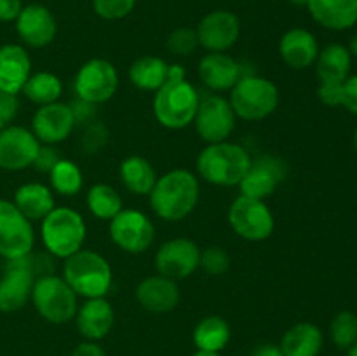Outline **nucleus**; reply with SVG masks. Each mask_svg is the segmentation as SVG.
Returning <instances> with one entry per match:
<instances>
[{"mask_svg":"<svg viewBox=\"0 0 357 356\" xmlns=\"http://www.w3.org/2000/svg\"><path fill=\"white\" fill-rule=\"evenodd\" d=\"M201 264V248L188 237H174L160 244L155 253V269L160 276L185 279L197 271Z\"/></svg>","mask_w":357,"mask_h":356,"instance_id":"14","label":"nucleus"},{"mask_svg":"<svg viewBox=\"0 0 357 356\" xmlns=\"http://www.w3.org/2000/svg\"><path fill=\"white\" fill-rule=\"evenodd\" d=\"M138 0H93L94 13L107 21H117L131 14Z\"/></svg>","mask_w":357,"mask_h":356,"instance_id":"38","label":"nucleus"},{"mask_svg":"<svg viewBox=\"0 0 357 356\" xmlns=\"http://www.w3.org/2000/svg\"><path fill=\"white\" fill-rule=\"evenodd\" d=\"M342 107L347 108L351 114L357 115V73L349 75L344 82V98H342Z\"/></svg>","mask_w":357,"mask_h":356,"instance_id":"43","label":"nucleus"},{"mask_svg":"<svg viewBox=\"0 0 357 356\" xmlns=\"http://www.w3.org/2000/svg\"><path fill=\"white\" fill-rule=\"evenodd\" d=\"M307 9L328 30L345 31L357 23V0H309Z\"/></svg>","mask_w":357,"mask_h":356,"instance_id":"25","label":"nucleus"},{"mask_svg":"<svg viewBox=\"0 0 357 356\" xmlns=\"http://www.w3.org/2000/svg\"><path fill=\"white\" fill-rule=\"evenodd\" d=\"M187 79V72L181 65H169L167 66V80H183Z\"/></svg>","mask_w":357,"mask_h":356,"instance_id":"48","label":"nucleus"},{"mask_svg":"<svg viewBox=\"0 0 357 356\" xmlns=\"http://www.w3.org/2000/svg\"><path fill=\"white\" fill-rule=\"evenodd\" d=\"M31 302L37 313L52 325H63L73 320L79 309V295L70 288L63 276H40L35 279Z\"/></svg>","mask_w":357,"mask_h":356,"instance_id":"7","label":"nucleus"},{"mask_svg":"<svg viewBox=\"0 0 357 356\" xmlns=\"http://www.w3.org/2000/svg\"><path fill=\"white\" fill-rule=\"evenodd\" d=\"M236 114L230 101L220 94H206L199 100L194 124L197 135L208 143L227 142L236 129Z\"/></svg>","mask_w":357,"mask_h":356,"instance_id":"10","label":"nucleus"},{"mask_svg":"<svg viewBox=\"0 0 357 356\" xmlns=\"http://www.w3.org/2000/svg\"><path fill=\"white\" fill-rule=\"evenodd\" d=\"M199 45L208 52H225L241 35L239 17L230 10H213L206 14L197 27Z\"/></svg>","mask_w":357,"mask_h":356,"instance_id":"17","label":"nucleus"},{"mask_svg":"<svg viewBox=\"0 0 357 356\" xmlns=\"http://www.w3.org/2000/svg\"><path fill=\"white\" fill-rule=\"evenodd\" d=\"M40 142L37 136L21 126H7L0 131V168L20 171L33 166Z\"/></svg>","mask_w":357,"mask_h":356,"instance_id":"15","label":"nucleus"},{"mask_svg":"<svg viewBox=\"0 0 357 356\" xmlns=\"http://www.w3.org/2000/svg\"><path fill=\"white\" fill-rule=\"evenodd\" d=\"M23 93L31 103L42 107V105L54 103L59 100L63 93V82L52 72L31 73L23 86Z\"/></svg>","mask_w":357,"mask_h":356,"instance_id":"32","label":"nucleus"},{"mask_svg":"<svg viewBox=\"0 0 357 356\" xmlns=\"http://www.w3.org/2000/svg\"><path fill=\"white\" fill-rule=\"evenodd\" d=\"M289 3H293V6H298V7H307V2L309 0H288Z\"/></svg>","mask_w":357,"mask_h":356,"instance_id":"51","label":"nucleus"},{"mask_svg":"<svg viewBox=\"0 0 357 356\" xmlns=\"http://www.w3.org/2000/svg\"><path fill=\"white\" fill-rule=\"evenodd\" d=\"M75 325L79 334L86 341H101L112 332L115 321V313L112 304L105 297L86 299V302L77 309Z\"/></svg>","mask_w":357,"mask_h":356,"instance_id":"20","label":"nucleus"},{"mask_svg":"<svg viewBox=\"0 0 357 356\" xmlns=\"http://www.w3.org/2000/svg\"><path fill=\"white\" fill-rule=\"evenodd\" d=\"M119 175L124 187L138 195H149L159 178L150 161L142 156L126 157L119 168Z\"/></svg>","mask_w":357,"mask_h":356,"instance_id":"29","label":"nucleus"},{"mask_svg":"<svg viewBox=\"0 0 357 356\" xmlns=\"http://www.w3.org/2000/svg\"><path fill=\"white\" fill-rule=\"evenodd\" d=\"M314 65L319 82H345L351 75L352 56L347 45L335 42L321 49Z\"/></svg>","mask_w":357,"mask_h":356,"instance_id":"28","label":"nucleus"},{"mask_svg":"<svg viewBox=\"0 0 357 356\" xmlns=\"http://www.w3.org/2000/svg\"><path fill=\"white\" fill-rule=\"evenodd\" d=\"M49 181H51L52 191L58 192L59 195L72 198V195L79 194L82 188L84 177L80 168L73 161L61 157L49 171Z\"/></svg>","mask_w":357,"mask_h":356,"instance_id":"34","label":"nucleus"},{"mask_svg":"<svg viewBox=\"0 0 357 356\" xmlns=\"http://www.w3.org/2000/svg\"><path fill=\"white\" fill-rule=\"evenodd\" d=\"M31 75V59L24 47L6 44L0 47V91L17 94Z\"/></svg>","mask_w":357,"mask_h":356,"instance_id":"24","label":"nucleus"},{"mask_svg":"<svg viewBox=\"0 0 357 356\" xmlns=\"http://www.w3.org/2000/svg\"><path fill=\"white\" fill-rule=\"evenodd\" d=\"M16 30L21 40L33 49L51 44L58 31V23L51 10L42 3L23 7L16 20Z\"/></svg>","mask_w":357,"mask_h":356,"instance_id":"19","label":"nucleus"},{"mask_svg":"<svg viewBox=\"0 0 357 356\" xmlns=\"http://www.w3.org/2000/svg\"><path fill=\"white\" fill-rule=\"evenodd\" d=\"M288 166L284 161L275 156H261L258 159L251 161L250 170L246 171L244 178L241 180L239 188L241 195L255 199H267L272 195L286 178Z\"/></svg>","mask_w":357,"mask_h":356,"instance_id":"16","label":"nucleus"},{"mask_svg":"<svg viewBox=\"0 0 357 356\" xmlns=\"http://www.w3.org/2000/svg\"><path fill=\"white\" fill-rule=\"evenodd\" d=\"M89 212L100 220H112L122 208V198L112 185L96 184L89 188L86 195Z\"/></svg>","mask_w":357,"mask_h":356,"instance_id":"33","label":"nucleus"},{"mask_svg":"<svg viewBox=\"0 0 357 356\" xmlns=\"http://www.w3.org/2000/svg\"><path fill=\"white\" fill-rule=\"evenodd\" d=\"M136 300L150 313H169L180 302V290L174 279L166 276H149L136 286Z\"/></svg>","mask_w":357,"mask_h":356,"instance_id":"22","label":"nucleus"},{"mask_svg":"<svg viewBox=\"0 0 357 356\" xmlns=\"http://www.w3.org/2000/svg\"><path fill=\"white\" fill-rule=\"evenodd\" d=\"M23 3L21 0H0V21H16L20 16Z\"/></svg>","mask_w":357,"mask_h":356,"instance_id":"44","label":"nucleus"},{"mask_svg":"<svg viewBox=\"0 0 357 356\" xmlns=\"http://www.w3.org/2000/svg\"><path fill=\"white\" fill-rule=\"evenodd\" d=\"M251 156L244 147L232 142L208 143L197 157V171L208 184L220 187L239 185L251 166Z\"/></svg>","mask_w":357,"mask_h":356,"instance_id":"2","label":"nucleus"},{"mask_svg":"<svg viewBox=\"0 0 357 356\" xmlns=\"http://www.w3.org/2000/svg\"><path fill=\"white\" fill-rule=\"evenodd\" d=\"M250 356H282V351L278 344L267 342V344L257 346V348L250 353Z\"/></svg>","mask_w":357,"mask_h":356,"instance_id":"47","label":"nucleus"},{"mask_svg":"<svg viewBox=\"0 0 357 356\" xmlns=\"http://www.w3.org/2000/svg\"><path fill=\"white\" fill-rule=\"evenodd\" d=\"M197 31L187 27L176 28V30L171 31V35L167 37V49H169L174 56H188L190 52H194L195 49H197Z\"/></svg>","mask_w":357,"mask_h":356,"instance_id":"37","label":"nucleus"},{"mask_svg":"<svg viewBox=\"0 0 357 356\" xmlns=\"http://www.w3.org/2000/svg\"><path fill=\"white\" fill-rule=\"evenodd\" d=\"M75 93L79 100L100 105L110 100L119 87V73L114 63L103 58H94L84 63L77 72Z\"/></svg>","mask_w":357,"mask_h":356,"instance_id":"9","label":"nucleus"},{"mask_svg":"<svg viewBox=\"0 0 357 356\" xmlns=\"http://www.w3.org/2000/svg\"><path fill=\"white\" fill-rule=\"evenodd\" d=\"M230 337H232L230 325L222 316L202 318L195 325L194 334H192L197 351L208 353H222L230 342Z\"/></svg>","mask_w":357,"mask_h":356,"instance_id":"30","label":"nucleus"},{"mask_svg":"<svg viewBox=\"0 0 357 356\" xmlns=\"http://www.w3.org/2000/svg\"><path fill=\"white\" fill-rule=\"evenodd\" d=\"M347 49H349V52H351L352 58H357V34L352 35V37H351Z\"/></svg>","mask_w":357,"mask_h":356,"instance_id":"49","label":"nucleus"},{"mask_svg":"<svg viewBox=\"0 0 357 356\" xmlns=\"http://www.w3.org/2000/svg\"><path fill=\"white\" fill-rule=\"evenodd\" d=\"M75 124L70 105L54 101V103L38 107L31 119V133L44 145H56V143L65 142L72 135Z\"/></svg>","mask_w":357,"mask_h":356,"instance_id":"18","label":"nucleus"},{"mask_svg":"<svg viewBox=\"0 0 357 356\" xmlns=\"http://www.w3.org/2000/svg\"><path fill=\"white\" fill-rule=\"evenodd\" d=\"M199 267L209 276H223L230 269V257L222 246H209L201 251Z\"/></svg>","mask_w":357,"mask_h":356,"instance_id":"36","label":"nucleus"},{"mask_svg":"<svg viewBox=\"0 0 357 356\" xmlns=\"http://www.w3.org/2000/svg\"><path fill=\"white\" fill-rule=\"evenodd\" d=\"M319 51L317 38L305 28H291L279 40V54L293 70H305L312 66Z\"/></svg>","mask_w":357,"mask_h":356,"instance_id":"23","label":"nucleus"},{"mask_svg":"<svg viewBox=\"0 0 357 356\" xmlns=\"http://www.w3.org/2000/svg\"><path fill=\"white\" fill-rule=\"evenodd\" d=\"M33 255L28 253L24 257L9 260L0 279V311L2 313H14L20 311L28 299H31V290L35 285Z\"/></svg>","mask_w":357,"mask_h":356,"instance_id":"13","label":"nucleus"},{"mask_svg":"<svg viewBox=\"0 0 357 356\" xmlns=\"http://www.w3.org/2000/svg\"><path fill=\"white\" fill-rule=\"evenodd\" d=\"M197 72L202 84L215 93L230 91L244 75L239 63L227 52H208L202 56Z\"/></svg>","mask_w":357,"mask_h":356,"instance_id":"21","label":"nucleus"},{"mask_svg":"<svg viewBox=\"0 0 357 356\" xmlns=\"http://www.w3.org/2000/svg\"><path fill=\"white\" fill-rule=\"evenodd\" d=\"M167 66L159 56H142L129 66V80L142 91H157L167 80Z\"/></svg>","mask_w":357,"mask_h":356,"instance_id":"31","label":"nucleus"},{"mask_svg":"<svg viewBox=\"0 0 357 356\" xmlns=\"http://www.w3.org/2000/svg\"><path fill=\"white\" fill-rule=\"evenodd\" d=\"M317 98L328 107H342L344 98V82H319Z\"/></svg>","mask_w":357,"mask_h":356,"instance_id":"39","label":"nucleus"},{"mask_svg":"<svg viewBox=\"0 0 357 356\" xmlns=\"http://www.w3.org/2000/svg\"><path fill=\"white\" fill-rule=\"evenodd\" d=\"M17 108H20V100L16 94L0 91V131L14 121V117L17 115Z\"/></svg>","mask_w":357,"mask_h":356,"instance_id":"40","label":"nucleus"},{"mask_svg":"<svg viewBox=\"0 0 357 356\" xmlns=\"http://www.w3.org/2000/svg\"><path fill=\"white\" fill-rule=\"evenodd\" d=\"M230 107L236 117L244 121H261L274 114L279 105V89L265 77L244 73L230 89Z\"/></svg>","mask_w":357,"mask_h":356,"instance_id":"6","label":"nucleus"},{"mask_svg":"<svg viewBox=\"0 0 357 356\" xmlns=\"http://www.w3.org/2000/svg\"><path fill=\"white\" fill-rule=\"evenodd\" d=\"M331 342L342 351H347L357 342V314L352 311H340L330 323Z\"/></svg>","mask_w":357,"mask_h":356,"instance_id":"35","label":"nucleus"},{"mask_svg":"<svg viewBox=\"0 0 357 356\" xmlns=\"http://www.w3.org/2000/svg\"><path fill=\"white\" fill-rule=\"evenodd\" d=\"M192 356H222L220 353H208V351H195Z\"/></svg>","mask_w":357,"mask_h":356,"instance_id":"50","label":"nucleus"},{"mask_svg":"<svg viewBox=\"0 0 357 356\" xmlns=\"http://www.w3.org/2000/svg\"><path fill=\"white\" fill-rule=\"evenodd\" d=\"M70 356H107L105 349L94 341H84L77 346Z\"/></svg>","mask_w":357,"mask_h":356,"instance_id":"46","label":"nucleus"},{"mask_svg":"<svg viewBox=\"0 0 357 356\" xmlns=\"http://www.w3.org/2000/svg\"><path fill=\"white\" fill-rule=\"evenodd\" d=\"M347 356H357V342L347 349Z\"/></svg>","mask_w":357,"mask_h":356,"instance_id":"52","label":"nucleus"},{"mask_svg":"<svg viewBox=\"0 0 357 356\" xmlns=\"http://www.w3.org/2000/svg\"><path fill=\"white\" fill-rule=\"evenodd\" d=\"M199 180L188 170H171L157 178L150 192V206L159 218L180 222L187 218L199 202Z\"/></svg>","mask_w":357,"mask_h":356,"instance_id":"1","label":"nucleus"},{"mask_svg":"<svg viewBox=\"0 0 357 356\" xmlns=\"http://www.w3.org/2000/svg\"><path fill=\"white\" fill-rule=\"evenodd\" d=\"M108 131L103 124H91L84 133V147L87 152H98L107 143Z\"/></svg>","mask_w":357,"mask_h":356,"instance_id":"41","label":"nucleus"},{"mask_svg":"<svg viewBox=\"0 0 357 356\" xmlns=\"http://www.w3.org/2000/svg\"><path fill=\"white\" fill-rule=\"evenodd\" d=\"M35 232L31 222L14 206V202L0 199V257L7 260L31 253Z\"/></svg>","mask_w":357,"mask_h":356,"instance_id":"11","label":"nucleus"},{"mask_svg":"<svg viewBox=\"0 0 357 356\" xmlns=\"http://www.w3.org/2000/svg\"><path fill=\"white\" fill-rule=\"evenodd\" d=\"M201 94L183 80H166L153 98V115L167 129H183L194 122Z\"/></svg>","mask_w":357,"mask_h":356,"instance_id":"5","label":"nucleus"},{"mask_svg":"<svg viewBox=\"0 0 357 356\" xmlns=\"http://www.w3.org/2000/svg\"><path fill=\"white\" fill-rule=\"evenodd\" d=\"M87 227L82 215L68 206H56L40 225L42 243L49 255L56 258H68L82 250Z\"/></svg>","mask_w":357,"mask_h":356,"instance_id":"4","label":"nucleus"},{"mask_svg":"<svg viewBox=\"0 0 357 356\" xmlns=\"http://www.w3.org/2000/svg\"><path fill=\"white\" fill-rule=\"evenodd\" d=\"M59 159H61V156H59L58 150L54 149V145H40L37 157H35L33 161V166L37 168L38 171H42V173H49Z\"/></svg>","mask_w":357,"mask_h":356,"instance_id":"42","label":"nucleus"},{"mask_svg":"<svg viewBox=\"0 0 357 356\" xmlns=\"http://www.w3.org/2000/svg\"><path fill=\"white\" fill-rule=\"evenodd\" d=\"M94 107H96V105L87 103V101L84 100H77L75 103L70 105V108H72L73 112V117H75V122H89V119L93 117L94 114Z\"/></svg>","mask_w":357,"mask_h":356,"instance_id":"45","label":"nucleus"},{"mask_svg":"<svg viewBox=\"0 0 357 356\" xmlns=\"http://www.w3.org/2000/svg\"><path fill=\"white\" fill-rule=\"evenodd\" d=\"M354 145H356V150H357V128H356V133H354Z\"/></svg>","mask_w":357,"mask_h":356,"instance_id":"53","label":"nucleus"},{"mask_svg":"<svg viewBox=\"0 0 357 356\" xmlns=\"http://www.w3.org/2000/svg\"><path fill=\"white\" fill-rule=\"evenodd\" d=\"M110 237L122 251L143 253L150 248L155 237V227L152 220L138 209L122 208L110 220Z\"/></svg>","mask_w":357,"mask_h":356,"instance_id":"12","label":"nucleus"},{"mask_svg":"<svg viewBox=\"0 0 357 356\" xmlns=\"http://www.w3.org/2000/svg\"><path fill=\"white\" fill-rule=\"evenodd\" d=\"M324 346V335L317 325L303 321L293 325L281 339L282 356H319Z\"/></svg>","mask_w":357,"mask_h":356,"instance_id":"26","label":"nucleus"},{"mask_svg":"<svg viewBox=\"0 0 357 356\" xmlns=\"http://www.w3.org/2000/svg\"><path fill=\"white\" fill-rule=\"evenodd\" d=\"M63 279L84 299L105 297L112 288V267L103 255L91 250H79L65 258Z\"/></svg>","mask_w":357,"mask_h":356,"instance_id":"3","label":"nucleus"},{"mask_svg":"<svg viewBox=\"0 0 357 356\" xmlns=\"http://www.w3.org/2000/svg\"><path fill=\"white\" fill-rule=\"evenodd\" d=\"M14 206L26 216L30 222L44 220L56 208L52 188L38 181L24 184L14 192Z\"/></svg>","mask_w":357,"mask_h":356,"instance_id":"27","label":"nucleus"},{"mask_svg":"<svg viewBox=\"0 0 357 356\" xmlns=\"http://www.w3.org/2000/svg\"><path fill=\"white\" fill-rule=\"evenodd\" d=\"M229 223L234 232L246 241H265L275 227L274 215L264 199L239 195L229 208Z\"/></svg>","mask_w":357,"mask_h":356,"instance_id":"8","label":"nucleus"}]
</instances>
